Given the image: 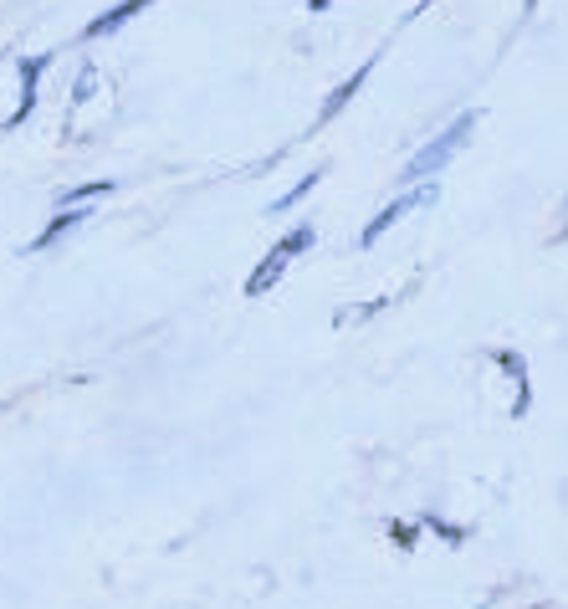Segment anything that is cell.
Instances as JSON below:
<instances>
[{
	"instance_id": "11",
	"label": "cell",
	"mask_w": 568,
	"mask_h": 609,
	"mask_svg": "<svg viewBox=\"0 0 568 609\" xmlns=\"http://www.w3.org/2000/svg\"><path fill=\"white\" fill-rule=\"evenodd\" d=\"M113 190V180H93V185H72V190H62V200L57 205H87V200H98V195H108Z\"/></svg>"
},
{
	"instance_id": "3",
	"label": "cell",
	"mask_w": 568,
	"mask_h": 609,
	"mask_svg": "<svg viewBox=\"0 0 568 609\" xmlns=\"http://www.w3.org/2000/svg\"><path fill=\"white\" fill-rule=\"evenodd\" d=\"M425 205H435V185H430V180H420V185H410V190H405V195H400L395 205H384V210L374 215V221L364 226V236H359V246H374V241H379V236H384L389 226H400V221H405V215H410V210H425Z\"/></svg>"
},
{
	"instance_id": "4",
	"label": "cell",
	"mask_w": 568,
	"mask_h": 609,
	"mask_svg": "<svg viewBox=\"0 0 568 609\" xmlns=\"http://www.w3.org/2000/svg\"><path fill=\"white\" fill-rule=\"evenodd\" d=\"M379 57H384V52H369V62H364V67H359L354 77H348V82H338V87H333V93L323 98V108H318V128H323V123H333V118H338V113H343L348 103H354V93H359V87H364V82L374 77V67H379Z\"/></svg>"
},
{
	"instance_id": "14",
	"label": "cell",
	"mask_w": 568,
	"mask_h": 609,
	"mask_svg": "<svg viewBox=\"0 0 568 609\" xmlns=\"http://www.w3.org/2000/svg\"><path fill=\"white\" fill-rule=\"evenodd\" d=\"M333 6V0H308V11H328Z\"/></svg>"
},
{
	"instance_id": "13",
	"label": "cell",
	"mask_w": 568,
	"mask_h": 609,
	"mask_svg": "<svg viewBox=\"0 0 568 609\" xmlns=\"http://www.w3.org/2000/svg\"><path fill=\"white\" fill-rule=\"evenodd\" d=\"M87 98H93V67H82V77L72 87V103H87Z\"/></svg>"
},
{
	"instance_id": "8",
	"label": "cell",
	"mask_w": 568,
	"mask_h": 609,
	"mask_svg": "<svg viewBox=\"0 0 568 609\" xmlns=\"http://www.w3.org/2000/svg\"><path fill=\"white\" fill-rule=\"evenodd\" d=\"M87 215H93L87 205H62V210L52 215V226L41 231L36 241H31V256H36V251H52V246H57V241H62V236L72 231V226H82V221H87Z\"/></svg>"
},
{
	"instance_id": "12",
	"label": "cell",
	"mask_w": 568,
	"mask_h": 609,
	"mask_svg": "<svg viewBox=\"0 0 568 609\" xmlns=\"http://www.w3.org/2000/svg\"><path fill=\"white\" fill-rule=\"evenodd\" d=\"M420 533H425V528H420V517H415V522H389V538H395L400 548H415Z\"/></svg>"
},
{
	"instance_id": "9",
	"label": "cell",
	"mask_w": 568,
	"mask_h": 609,
	"mask_svg": "<svg viewBox=\"0 0 568 609\" xmlns=\"http://www.w3.org/2000/svg\"><path fill=\"white\" fill-rule=\"evenodd\" d=\"M420 528H430V533H441V538H446L451 548H461V543L471 538L466 528H451V522H446V517H435V512H420Z\"/></svg>"
},
{
	"instance_id": "10",
	"label": "cell",
	"mask_w": 568,
	"mask_h": 609,
	"mask_svg": "<svg viewBox=\"0 0 568 609\" xmlns=\"http://www.w3.org/2000/svg\"><path fill=\"white\" fill-rule=\"evenodd\" d=\"M323 174H328V169H313V174H302V185H292V190H287V195H282V200L272 205V215H282V210H292V205H302V195H308V190H313V185L323 180Z\"/></svg>"
},
{
	"instance_id": "1",
	"label": "cell",
	"mask_w": 568,
	"mask_h": 609,
	"mask_svg": "<svg viewBox=\"0 0 568 609\" xmlns=\"http://www.w3.org/2000/svg\"><path fill=\"white\" fill-rule=\"evenodd\" d=\"M313 241H318V231L302 221V226H292L267 256H261V267L246 277V297H267L277 282H282V272L292 267V256H302V251H313Z\"/></svg>"
},
{
	"instance_id": "5",
	"label": "cell",
	"mask_w": 568,
	"mask_h": 609,
	"mask_svg": "<svg viewBox=\"0 0 568 609\" xmlns=\"http://www.w3.org/2000/svg\"><path fill=\"white\" fill-rule=\"evenodd\" d=\"M52 67V57H21L16 62V72H21V103H16V113L6 118L11 128H21L26 118H31V108H36V87H41V72Z\"/></svg>"
},
{
	"instance_id": "15",
	"label": "cell",
	"mask_w": 568,
	"mask_h": 609,
	"mask_svg": "<svg viewBox=\"0 0 568 609\" xmlns=\"http://www.w3.org/2000/svg\"><path fill=\"white\" fill-rule=\"evenodd\" d=\"M528 11H538V0H528Z\"/></svg>"
},
{
	"instance_id": "2",
	"label": "cell",
	"mask_w": 568,
	"mask_h": 609,
	"mask_svg": "<svg viewBox=\"0 0 568 609\" xmlns=\"http://www.w3.org/2000/svg\"><path fill=\"white\" fill-rule=\"evenodd\" d=\"M471 128H476V113H461L446 134H435L410 164H405V174H400V185H420V180H430V174H441L451 159H456V149L471 139Z\"/></svg>"
},
{
	"instance_id": "6",
	"label": "cell",
	"mask_w": 568,
	"mask_h": 609,
	"mask_svg": "<svg viewBox=\"0 0 568 609\" xmlns=\"http://www.w3.org/2000/svg\"><path fill=\"white\" fill-rule=\"evenodd\" d=\"M492 359H497V364L512 374V384H517V405H512V420H522V415L533 410V379H528V364H522V354H517V348H497Z\"/></svg>"
},
{
	"instance_id": "7",
	"label": "cell",
	"mask_w": 568,
	"mask_h": 609,
	"mask_svg": "<svg viewBox=\"0 0 568 609\" xmlns=\"http://www.w3.org/2000/svg\"><path fill=\"white\" fill-rule=\"evenodd\" d=\"M149 6H154V0H118L113 11H103L98 21H87V31H82V36H87V41H98V36H113L118 26H128V21H134L139 11H149Z\"/></svg>"
}]
</instances>
